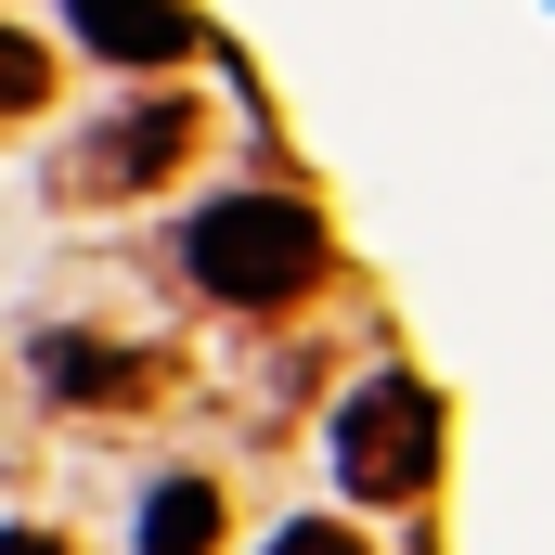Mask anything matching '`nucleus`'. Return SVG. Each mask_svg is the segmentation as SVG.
<instances>
[{"label":"nucleus","mask_w":555,"mask_h":555,"mask_svg":"<svg viewBox=\"0 0 555 555\" xmlns=\"http://www.w3.org/2000/svg\"><path fill=\"white\" fill-rule=\"evenodd\" d=\"M439 439H452V414H439L426 375H362L336 401V478H349V504H426Z\"/></svg>","instance_id":"nucleus-2"},{"label":"nucleus","mask_w":555,"mask_h":555,"mask_svg":"<svg viewBox=\"0 0 555 555\" xmlns=\"http://www.w3.org/2000/svg\"><path fill=\"white\" fill-rule=\"evenodd\" d=\"M181 272L207 284L220 310H297L310 284L336 272V233L297 194H220V207L181 220Z\"/></svg>","instance_id":"nucleus-1"},{"label":"nucleus","mask_w":555,"mask_h":555,"mask_svg":"<svg viewBox=\"0 0 555 555\" xmlns=\"http://www.w3.org/2000/svg\"><path fill=\"white\" fill-rule=\"evenodd\" d=\"M0 555H78L65 530H0Z\"/></svg>","instance_id":"nucleus-9"},{"label":"nucleus","mask_w":555,"mask_h":555,"mask_svg":"<svg viewBox=\"0 0 555 555\" xmlns=\"http://www.w3.org/2000/svg\"><path fill=\"white\" fill-rule=\"evenodd\" d=\"M39 104H52V52H39L26 26H0V130H13V117H39Z\"/></svg>","instance_id":"nucleus-7"},{"label":"nucleus","mask_w":555,"mask_h":555,"mask_svg":"<svg viewBox=\"0 0 555 555\" xmlns=\"http://www.w3.org/2000/svg\"><path fill=\"white\" fill-rule=\"evenodd\" d=\"M181 142H194V104H130L117 130L65 168V194H130V181H155V168H181Z\"/></svg>","instance_id":"nucleus-3"},{"label":"nucleus","mask_w":555,"mask_h":555,"mask_svg":"<svg viewBox=\"0 0 555 555\" xmlns=\"http://www.w3.org/2000/svg\"><path fill=\"white\" fill-rule=\"evenodd\" d=\"M39 388L78 401V414H130V401H155V362L104 349V336H39Z\"/></svg>","instance_id":"nucleus-4"},{"label":"nucleus","mask_w":555,"mask_h":555,"mask_svg":"<svg viewBox=\"0 0 555 555\" xmlns=\"http://www.w3.org/2000/svg\"><path fill=\"white\" fill-rule=\"evenodd\" d=\"M130 543H142V555H220V543H233L220 478H194V465H181V478H155V491H142V517H130Z\"/></svg>","instance_id":"nucleus-6"},{"label":"nucleus","mask_w":555,"mask_h":555,"mask_svg":"<svg viewBox=\"0 0 555 555\" xmlns=\"http://www.w3.org/2000/svg\"><path fill=\"white\" fill-rule=\"evenodd\" d=\"M65 13H78V39L117 52V65H181V52H207V26H194L181 0H65Z\"/></svg>","instance_id":"nucleus-5"},{"label":"nucleus","mask_w":555,"mask_h":555,"mask_svg":"<svg viewBox=\"0 0 555 555\" xmlns=\"http://www.w3.org/2000/svg\"><path fill=\"white\" fill-rule=\"evenodd\" d=\"M259 555H362V543H349L336 517H284V530H272V543H259Z\"/></svg>","instance_id":"nucleus-8"}]
</instances>
